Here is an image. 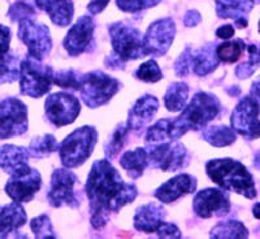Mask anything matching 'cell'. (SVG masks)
<instances>
[{
	"label": "cell",
	"instance_id": "1",
	"mask_svg": "<svg viewBox=\"0 0 260 239\" xmlns=\"http://www.w3.org/2000/svg\"><path fill=\"white\" fill-rule=\"evenodd\" d=\"M86 192L90 201L92 226H104L112 213L132 203L137 196L134 185L124 182L108 160L94 162L89 173Z\"/></svg>",
	"mask_w": 260,
	"mask_h": 239
},
{
	"label": "cell",
	"instance_id": "2",
	"mask_svg": "<svg viewBox=\"0 0 260 239\" xmlns=\"http://www.w3.org/2000/svg\"><path fill=\"white\" fill-rule=\"evenodd\" d=\"M221 110L219 99L208 92L195 94L189 106L175 120H169L168 136L171 141L185 135L190 130H201L217 117Z\"/></svg>",
	"mask_w": 260,
	"mask_h": 239
},
{
	"label": "cell",
	"instance_id": "3",
	"mask_svg": "<svg viewBox=\"0 0 260 239\" xmlns=\"http://www.w3.org/2000/svg\"><path fill=\"white\" fill-rule=\"evenodd\" d=\"M206 172L211 180L221 189L237 192L247 199H254L256 196L255 181L251 173L236 160H211L206 165Z\"/></svg>",
	"mask_w": 260,
	"mask_h": 239
},
{
	"label": "cell",
	"instance_id": "4",
	"mask_svg": "<svg viewBox=\"0 0 260 239\" xmlns=\"http://www.w3.org/2000/svg\"><path fill=\"white\" fill-rule=\"evenodd\" d=\"M110 36L115 51V59L106 62L107 66L124 68L129 60H139L147 55L145 47V38L141 31L124 22H115L110 26Z\"/></svg>",
	"mask_w": 260,
	"mask_h": 239
},
{
	"label": "cell",
	"instance_id": "5",
	"mask_svg": "<svg viewBox=\"0 0 260 239\" xmlns=\"http://www.w3.org/2000/svg\"><path fill=\"white\" fill-rule=\"evenodd\" d=\"M96 141L98 133L95 127L86 125L74 130L59 147L62 165L68 169L82 165L91 156Z\"/></svg>",
	"mask_w": 260,
	"mask_h": 239
},
{
	"label": "cell",
	"instance_id": "6",
	"mask_svg": "<svg viewBox=\"0 0 260 239\" xmlns=\"http://www.w3.org/2000/svg\"><path fill=\"white\" fill-rule=\"evenodd\" d=\"M118 89L120 82L104 72H89L80 78L81 97L91 108L108 103Z\"/></svg>",
	"mask_w": 260,
	"mask_h": 239
},
{
	"label": "cell",
	"instance_id": "7",
	"mask_svg": "<svg viewBox=\"0 0 260 239\" xmlns=\"http://www.w3.org/2000/svg\"><path fill=\"white\" fill-rule=\"evenodd\" d=\"M21 92L31 97H41L51 90L53 72L42 61L27 56L20 64Z\"/></svg>",
	"mask_w": 260,
	"mask_h": 239
},
{
	"label": "cell",
	"instance_id": "8",
	"mask_svg": "<svg viewBox=\"0 0 260 239\" xmlns=\"http://www.w3.org/2000/svg\"><path fill=\"white\" fill-rule=\"evenodd\" d=\"M148 165L164 172H175L189 164V152L182 143L160 142L147 145Z\"/></svg>",
	"mask_w": 260,
	"mask_h": 239
},
{
	"label": "cell",
	"instance_id": "9",
	"mask_svg": "<svg viewBox=\"0 0 260 239\" xmlns=\"http://www.w3.org/2000/svg\"><path fill=\"white\" fill-rule=\"evenodd\" d=\"M260 106L252 95L243 97L232 113L231 122L234 133L247 139L260 138Z\"/></svg>",
	"mask_w": 260,
	"mask_h": 239
},
{
	"label": "cell",
	"instance_id": "10",
	"mask_svg": "<svg viewBox=\"0 0 260 239\" xmlns=\"http://www.w3.org/2000/svg\"><path fill=\"white\" fill-rule=\"evenodd\" d=\"M18 37L29 50V56L39 61L45 59L52 48L50 30L38 24L32 18H25L18 22Z\"/></svg>",
	"mask_w": 260,
	"mask_h": 239
},
{
	"label": "cell",
	"instance_id": "11",
	"mask_svg": "<svg viewBox=\"0 0 260 239\" xmlns=\"http://www.w3.org/2000/svg\"><path fill=\"white\" fill-rule=\"evenodd\" d=\"M27 130V107L16 97L0 103V139L22 135Z\"/></svg>",
	"mask_w": 260,
	"mask_h": 239
},
{
	"label": "cell",
	"instance_id": "12",
	"mask_svg": "<svg viewBox=\"0 0 260 239\" xmlns=\"http://www.w3.org/2000/svg\"><path fill=\"white\" fill-rule=\"evenodd\" d=\"M47 120L55 126L69 125L78 117L81 111L80 101L73 95L67 92H56L47 97L45 104Z\"/></svg>",
	"mask_w": 260,
	"mask_h": 239
},
{
	"label": "cell",
	"instance_id": "13",
	"mask_svg": "<svg viewBox=\"0 0 260 239\" xmlns=\"http://www.w3.org/2000/svg\"><path fill=\"white\" fill-rule=\"evenodd\" d=\"M77 177L68 169H57L53 172L51 178V186L48 190L47 199L52 207H77L80 201L74 195V185Z\"/></svg>",
	"mask_w": 260,
	"mask_h": 239
},
{
	"label": "cell",
	"instance_id": "14",
	"mask_svg": "<svg viewBox=\"0 0 260 239\" xmlns=\"http://www.w3.org/2000/svg\"><path fill=\"white\" fill-rule=\"evenodd\" d=\"M176 36V25L171 18L155 21L148 27L145 38V47L147 55L162 56L172 46Z\"/></svg>",
	"mask_w": 260,
	"mask_h": 239
},
{
	"label": "cell",
	"instance_id": "15",
	"mask_svg": "<svg viewBox=\"0 0 260 239\" xmlns=\"http://www.w3.org/2000/svg\"><path fill=\"white\" fill-rule=\"evenodd\" d=\"M195 213L199 217L210 219L213 216H225L231 210L228 195L217 189H206L197 194L192 201Z\"/></svg>",
	"mask_w": 260,
	"mask_h": 239
},
{
	"label": "cell",
	"instance_id": "16",
	"mask_svg": "<svg viewBox=\"0 0 260 239\" xmlns=\"http://www.w3.org/2000/svg\"><path fill=\"white\" fill-rule=\"evenodd\" d=\"M42 185L41 176L37 170L30 169L27 173L20 176H11L6 183L7 195L17 203H27L32 200L36 192L39 191Z\"/></svg>",
	"mask_w": 260,
	"mask_h": 239
},
{
	"label": "cell",
	"instance_id": "17",
	"mask_svg": "<svg viewBox=\"0 0 260 239\" xmlns=\"http://www.w3.org/2000/svg\"><path fill=\"white\" fill-rule=\"evenodd\" d=\"M95 22L90 16H82L71 30L64 41V47L71 56H78L89 48L94 36Z\"/></svg>",
	"mask_w": 260,
	"mask_h": 239
},
{
	"label": "cell",
	"instance_id": "18",
	"mask_svg": "<svg viewBox=\"0 0 260 239\" xmlns=\"http://www.w3.org/2000/svg\"><path fill=\"white\" fill-rule=\"evenodd\" d=\"M30 157L29 150L15 145L0 146V168L11 176H20L27 173Z\"/></svg>",
	"mask_w": 260,
	"mask_h": 239
},
{
	"label": "cell",
	"instance_id": "19",
	"mask_svg": "<svg viewBox=\"0 0 260 239\" xmlns=\"http://www.w3.org/2000/svg\"><path fill=\"white\" fill-rule=\"evenodd\" d=\"M197 189V180L190 175H178L171 178L155 191V196L161 203H173L181 196L192 194Z\"/></svg>",
	"mask_w": 260,
	"mask_h": 239
},
{
	"label": "cell",
	"instance_id": "20",
	"mask_svg": "<svg viewBox=\"0 0 260 239\" xmlns=\"http://www.w3.org/2000/svg\"><path fill=\"white\" fill-rule=\"evenodd\" d=\"M157 110H159V100L152 95H145L138 99L129 112V118H127L129 130L141 131L145 129L155 117Z\"/></svg>",
	"mask_w": 260,
	"mask_h": 239
},
{
	"label": "cell",
	"instance_id": "21",
	"mask_svg": "<svg viewBox=\"0 0 260 239\" xmlns=\"http://www.w3.org/2000/svg\"><path fill=\"white\" fill-rule=\"evenodd\" d=\"M11 31L7 26L0 25V83L13 82L20 76L17 57L9 51Z\"/></svg>",
	"mask_w": 260,
	"mask_h": 239
},
{
	"label": "cell",
	"instance_id": "22",
	"mask_svg": "<svg viewBox=\"0 0 260 239\" xmlns=\"http://www.w3.org/2000/svg\"><path fill=\"white\" fill-rule=\"evenodd\" d=\"M216 13L221 18H231L237 27L247 26V16L251 12L254 3L251 0H215Z\"/></svg>",
	"mask_w": 260,
	"mask_h": 239
},
{
	"label": "cell",
	"instance_id": "23",
	"mask_svg": "<svg viewBox=\"0 0 260 239\" xmlns=\"http://www.w3.org/2000/svg\"><path fill=\"white\" fill-rule=\"evenodd\" d=\"M167 216L166 210L157 204H147L138 207L134 215V227L145 233H156Z\"/></svg>",
	"mask_w": 260,
	"mask_h": 239
},
{
	"label": "cell",
	"instance_id": "24",
	"mask_svg": "<svg viewBox=\"0 0 260 239\" xmlns=\"http://www.w3.org/2000/svg\"><path fill=\"white\" fill-rule=\"evenodd\" d=\"M39 9L47 12L51 21L57 26H68L73 18L72 0H36Z\"/></svg>",
	"mask_w": 260,
	"mask_h": 239
},
{
	"label": "cell",
	"instance_id": "25",
	"mask_svg": "<svg viewBox=\"0 0 260 239\" xmlns=\"http://www.w3.org/2000/svg\"><path fill=\"white\" fill-rule=\"evenodd\" d=\"M26 224V212L20 203L0 207V238H6L9 234Z\"/></svg>",
	"mask_w": 260,
	"mask_h": 239
},
{
	"label": "cell",
	"instance_id": "26",
	"mask_svg": "<svg viewBox=\"0 0 260 239\" xmlns=\"http://www.w3.org/2000/svg\"><path fill=\"white\" fill-rule=\"evenodd\" d=\"M219 57L216 55L215 45L208 43L201 50L191 51V69L198 76H206L219 66Z\"/></svg>",
	"mask_w": 260,
	"mask_h": 239
},
{
	"label": "cell",
	"instance_id": "27",
	"mask_svg": "<svg viewBox=\"0 0 260 239\" xmlns=\"http://www.w3.org/2000/svg\"><path fill=\"white\" fill-rule=\"evenodd\" d=\"M120 164L127 172L129 177L138 178L143 175L145 169L148 166V155L146 148H136L133 151H127L120 159Z\"/></svg>",
	"mask_w": 260,
	"mask_h": 239
},
{
	"label": "cell",
	"instance_id": "28",
	"mask_svg": "<svg viewBox=\"0 0 260 239\" xmlns=\"http://www.w3.org/2000/svg\"><path fill=\"white\" fill-rule=\"evenodd\" d=\"M187 97H189V86L185 82H175L167 89L164 95V104L167 110L171 112H178L186 106Z\"/></svg>",
	"mask_w": 260,
	"mask_h": 239
},
{
	"label": "cell",
	"instance_id": "29",
	"mask_svg": "<svg viewBox=\"0 0 260 239\" xmlns=\"http://www.w3.org/2000/svg\"><path fill=\"white\" fill-rule=\"evenodd\" d=\"M203 138L215 147H224L232 145L236 141V134L234 130L224 125H213L204 130Z\"/></svg>",
	"mask_w": 260,
	"mask_h": 239
},
{
	"label": "cell",
	"instance_id": "30",
	"mask_svg": "<svg viewBox=\"0 0 260 239\" xmlns=\"http://www.w3.org/2000/svg\"><path fill=\"white\" fill-rule=\"evenodd\" d=\"M211 236L213 238H247L248 231L245 225L240 221L228 220L216 225L211 230Z\"/></svg>",
	"mask_w": 260,
	"mask_h": 239
},
{
	"label": "cell",
	"instance_id": "31",
	"mask_svg": "<svg viewBox=\"0 0 260 239\" xmlns=\"http://www.w3.org/2000/svg\"><path fill=\"white\" fill-rule=\"evenodd\" d=\"M246 45L242 39H236V41H228L221 43L219 47L216 48V55L219 57L220 61L228 62H236L240 60L242 56L243 51H245Z\"/></svg>",
	"mask_w": 260,
	"mask_h": 239
},
{
	"label": "cell",
	"instance_id": "32",
	"mask_svg": "<svg viewBox=\"0 0 260 239\" xmlns=\"http://www.w3.org/2000/svg\"><path fill=\"white\" fill-rule=\"evenodd\" d=\"M57 150V142L55 136L51 134L38 136L31 142L29 148V152L34 157H45L52 154L53 151Z\"/></svg>",
	"mask_w": 260,
	"mask_h": 239
},
{
	"label": "cell",
	"instance_id": "33",
	"mask_svg": "<svg viewBox=\"0 0 260 239\" xmlns=\"http://www.w3.org/2000/svg\"><path fill=\"white\" fill-rule=\"evenodd\" d=\"M127 133H129V127L125 126V125H120L117 126V129L113 131L111 139L107 142V145L104 146V152H106V156L108 159H115L118 155V152L121 151V148L125 146L126 142Z\"/></svg>",
	"mask_w": 260,
	"mask_h": 239
},
{
	"label": "cell",
	"instance_id": "34",
	"mask_svg": "<svg viewBox=\"0 0 260 239\" xmlns=\"http://www.w3.org/2000/svg\"><path fill=\"white\" fill-rule=\"evenodd\" d=\"M260 59H259V50L255 45L248 46V61L243 62V64L238 65L236 69V76L241 80L248 78L252 76L255 71L259 68Z\"/></svg>",
	"mask_w": 260,
	"mask_h": 239
},
{
	"label": "cell",
	"instance_id": "35",
	"mask_svg": "<svg viewBox=\"0 0 260 239\" xmlns=\"http://www.w3.org/2000/svg\"><path fill=\"white\" fill-rule=\"evenodd\" d=\"M137 78L141 81H145V82H159L162 78V73L160 71L159 65L156 64V61L154 60H148V61L143 62L141 66L137 71Z\"/></svg>",
	"mask_w": 260,
	"mask_h": 239
},
{
	"label": "cell",
	"instance_id": "36",
	"mask_svg": "<svg viewBox=\"0 0 260 239\" xmlns=\"http://www.w3.org/2000/svg\"><path fill=\"white\" fill-rule=\"evenodd\" d=\"M31 230L37 238H56L48 216L42 215L31 221Z\"/></svg>",
	"mask_w": 260,
	"mask_h": 239
},
{
	"label": "cell",
	"instance_id": "37",
	"mask_svg": "<svg viewBox=\"0 0 260 239\" xmlns=\"http://www.w3.org/2000/svg\"><path fill=\"white\" fill-rule=\"evenodd\" d=\"M53 82L62 89L80 90V80H78L76 72L72 71V69L53 73Z\"/></svg>",
	"mask_w": 260,
	"mask_h": 239
},
{
	"label": "cell",
	"instance_id": "38",
	"mask_svg": "<svg viewBox=\"0 0 260 239\" xmlns=\"http://www.w3.org/2000/svg\"><path fill=\"white\" fill-rule=\"evenodd\" d=\"M161 0H116L117 7L124 12H141L145 9L155 7L160 3Z\"/></svg>",
	"mask_w": 260,
	"mask_h": 239
},
{
	"label": "cell",
	"instance_id": "39",
	"mask_svg": "<svg viewBox=\"0 0 260 239\" xmlns=\"http://www.w3.org/2000/svg\"><path fill=\"white\" fill-rule=\"evenodd\" d=\"M36 15V11L32 8L30 4H27L26 2H16L13 3L12 6L9 7V11H8V16L9 18L15 22H20L21 20H25V18H31L32 16Z\"/></svg>",
	"mask_w": 260,
	"mask_h": 239
},
{
	"label": "cell",
	"instance_id": "40",
	"mask_svg": "<svg viewBox=\"0 0 260 239\" xmlns=\"http://www.w3.org/2000/svg\"><path fill=\"white\" fill-rule=\"evenodd\" d=\"M176 74L182 77L186 76L190 71H191V50L189 47L181 53V56L178 57L177 61L175 64Z\"/></svg>",
	"mask_w": 260,
	"mask_h": 239
},
{
	"label": "cell",
	"instance_id": "41",
	"mask_svg": "<svg viewBox=\"0 0 260 239\" xmlns=\"http://www.w3.org/2000/svg\"><path fill=\"white\" fill-rule=\"evenodd\" d=\"M156 233L161 238H181L182 236L180 229L175 224H169V222H162Z\"/></svg>",
	"mask_w": 260,
	"mask_h": 239
},
{
	"label": "cell",
	"instance_id": "42",
	"mask_svg": "<svg viewBox=\"0 0 260 239\" xmlns=\"http://www.w3.org/2000/svg\"><path fill=\"white\" fill-rule=\"evenodd\" d=\"M108 3H110V0H92L91 3H89V6H87V9L91 15H98L108 6Z\"/></svg>",
	"mask_w": 260,
	"mask_h": 239
},
{
	"label": "cell",
	"instance_id": "43",
	"mask_svg": "<svg viewBox=\"0 0 260 239\" xmlns=\"http://www.w3.org/2000/svg\"><path fill=\"white\" fill-rule=\"evenodd\" d=\"M183 22H185V25L189 27L195 26V25H198L199 22H201V15H199L197 11L191 9V11H189V12L185 15V17H183Z\"/></svg>",
	"mask_w": 260,
	"mask_h": 239
},
{
	"label": "cell",
	"instance_id": "44",
	"mask_svg": "<svg viewBox=\"0 0 260 239\" xmlns=\"http://www.w3.org/2000/svg\"><path fill=\"white\" fill-rule=\"evenodd\" d=\"M216 36L221 39H231L234 36V27L232 25H224V26L217 29Z\"/></svg>",
	"mask_w": 260,
	"mask_h": 239
},
{
	"label": "cell",
	"instance_id": "45",
	"mask_svg": "<svg viewBox=\"0 0 260 239\" xmlns=\"http://www.w3.org/2000/svg\"><path fill=\"white\" fill-rule=\"evenodd\" d=\"M251 95L260 100V76L254 81L251 86Z\"/></svg>",
	"mask_w": 260,
	"mask_h": 239
},
{
	"label": "cell",
	"instance_id": "46",
	"mask_svg": "<svg viewBox=\"0 0 260 239\" xmlns=\"http://www.w3.org/2000/svg\"><path fill=\"white\" fill-rule=\"evenodd\" d=\"M252 213H254V216L256 217V219H260V203H257L256 206H254V208H252Z\"/></svg>",
	"mask_w": 260,
	"mask_h": 239
},
{
	"label": "cell",
	"instance_id": "47",
	"mask_svg": "<svg viewBox=\"0 0 260 239\" xmlns=\"http://www.w3.org/2000/svg\"><path fill=\"white\" fill-rule=\"evenodd\" d=\"M252 3H260V0H251Z\"/></svg>",
	"mask_w": 260,
	"mask_h": 239
},
{
	"label": "cell",
	"instance_id": "48",
	"mask_svg": "<svg viewBox=\"0 0 260 239\" xmlns=\"http://www.w3.org/2000/svg\"><path fill=\"white\" fill-rule=\"evenodd\" d=\"M259 31H260V22H259Z\"/></svg>",
	"mask_w": 260,
	"mask_h": 239
},
{
	"label": "cell",
	"instance_id": "49",
	"mask_svg": "<svg viewBox=\"0 0 260 239\" xmlns=\"http://www.w3.org/2000/svg\"><path fill=\"white\" fill-rule=\"evenodd\" d=\"M259 59H260V50H259Z\"/></svg>",
	"mask_w": 260,
	"mask_h": 239
}]
</instances>
